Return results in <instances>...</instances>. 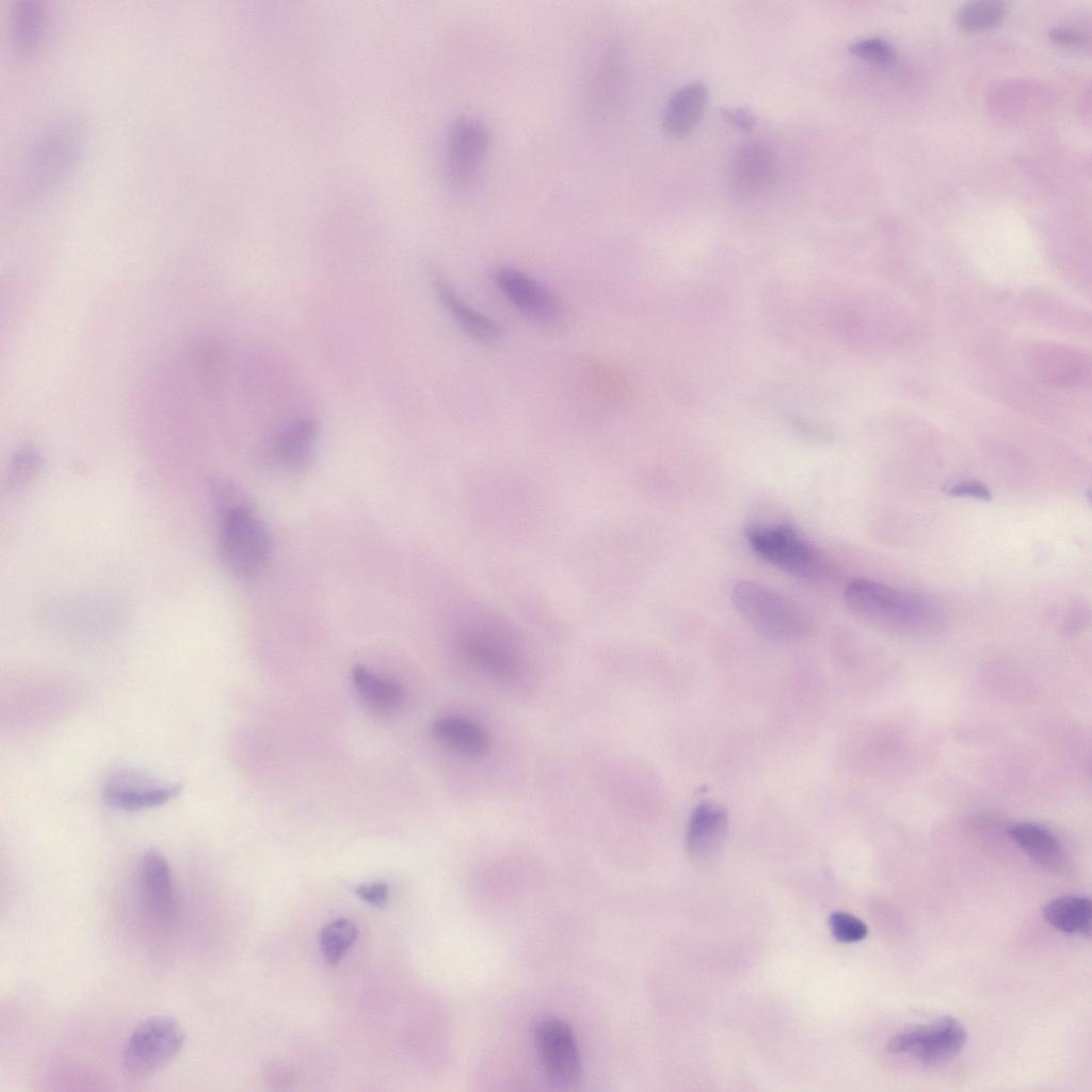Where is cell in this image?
<instances>
[{
	"label": "cell",
	"instance_id": "6da1fadb",
	"mask_svg": "<svg viewBox=\"0 0 1092 1092\" xmlns=\"http://www.w3.org/2000/svg\"><path fill=\"white\" fill-rule=\"evenodd\" d=\"M844 599L856 619L900 635H927L935 631L943 620L938 605L929 597L871 579L850 580Z\"/></svg>",
	"mask_w": 1092,
	"mask_h": 1092
},
{
	"label": "cell",
	"instance_id": "7a4b0ae2",
	"mask_svg": "<svg viewBox=\"0 0 1092 1092\" xmlns=\"http://www.w3.org/2000/svg\"><path fill=\"white\" fill-rule=\"evenodd\" d=\"M730 599L740 616L769 639L798 642L815 631V621L802 605L761 583L737 582Z\"/></svg>",
	"mask_w": 1092,
	"mask_h": 1092
},
{
	"label": "cell",
	"instance_id": "3957f363",
	"mask_svg": "<svg viewBox=\"0 0 1092 1092\" xmlns=\"http://www.w3.org/2000/svg\"><path fill=\"white\" fill-rule=\"evenodd\" d=\"M221 493V492H220ZM219 555L225 568L239 579L257 575L271 555L266 525L242 501L219 495Z\"/></svg>",
	"mask_w": 1092,
	"mask_h": 1092
},
{
	"label": "cell",
	"instance_id": "277c9868",
	"mask_svg": "<svg viewBox=\"0 0 1092 1092\" xmlns=\"http://www.w3.org/2000/svg\"><path fill=\"white\" fill-rule=\"evenodd\" d=\"M745 536L762 560L794 577L815 581L834 573L828 557L788 524L752 526Z\"/></svg>",
	"mask_w": 1092,
	"mask_h": 1092
},
{
	"label": "cell",
	"instance_id": "5b68a950",
	"mask_svg": "<svg viewBox=\"0 0 1092 1092\" xmlns=\"http://www.w3.org/2000/svg\"><path fill=\"white\" fill-rule=\"evenodd\" d=\"M470 619L457 635L456 646L461 657L492 677H516L521 660L508 627L487 613H478Z\"/></svg>",
	"mask_w": 1092,
	"mask_h": 1092
},
{
	"label": "cell",
	"instance_id": "8992f818",
	"mask_svg": "<svg viewBox=\"0 0 1092 1092\" xmlns=\"http://www.w3.org/2000/svg\"><path fill=\"white\" fill-rule=\"evenodd\" d=\"M184 1031L173 1017L157 1015L140 1023L123 1051V1069L132 1079H145L167 1065L184 1043Z\"/></svg>",
	"mask_w": 1092,
	"mask_h": 1092
},
{
	"label": "cell",
	"instance_id": "52a82bcc",
	"mask_svg": "<svg viewBox=\"0 0 1092 1092\" xmlns=\"http://www.w3.org/2000/svg\"><path fill=\"white\" fill-rule=\"evenodd\" d=\"M489 145V131L480 119L461 117L451 125L444 150V170L451 187L465 188L477 178Z\"/></svg>",
	"mask_w": 1092,
	"mask_h": 1092
},
{
	"label": "cell",
	"instance_id": "ba28073f",
	"mask_svg": "<svg viewBox=\"0 0 1092 1092\" xmlns=\"http://www.w3.org/2000/svg\"><path fill=\"white\" fill-rule=\"evenodd\" d=\"M966 1039L964 1026L958 1019L945 1016L894 1035L886 1049L890 1054L910 1055L926 1065H934L957 1056Z\"/></svg>",
	"mask_w": 1092,
	"mask_h": 1092
},
{
	"label": "cell",
	"instance_id": "9c48e42d",
	"mask_svg": "<svg viewBox=\"0 0 1092 1092\" xmlns=\"http://www.w3.org/2000/svg\"><path fill=\"white\" fill-rule=\"evenodd\" d=\"M535 1045L546 1075L557 1086H571L581 1075V1061L571 1028L558 1018L541 1021Z\"/></svg>",
	"mask_w": 1092,
	"mask_h": 1092
},
{
	"label": "cell",
	"instance_id": "30bf717a",
	"mask_svg": "<svg viewBox=\"0 0 1092 1092\" xmlns=\"http://www.w3.org/2000/svg\"><path fill=\"white\" fill-rule=\"evenodd\" d=\"M498 289L528 318L542 324H556L563 309L559 299L542 283L513 267L494 272Z\"/></svg>",
	"mask_w": 1092,
	"mask_h": 1092
},
{
	"label": "cell",
	"instance_id": "8fae6325",
	"mask_svg": "<svg viewBox=\"0 0 1092 1092\" xmlns=\"http://www.w3.org/2000/svg\"><path fill=\"white\" fill-rule=\"evenodd\" d=\"M138 884L147 917L158 925L170 921L176 911L175 885L166 858L157 850H148L141 857Z\"/></svg>",
	"mask_w": 1092,
	"mask_h": 1092
},
{
	"label": "cell",
	"instance_id": "7c38bea8",
	"mask_svg": "<svg viewBox=\"0 0 1092 1092\" xmlns=\"http://www.w3.org/2000/svg\"><path fill=\"white\" fill-rule=\"evenodd\" d=\"M181 790L179 784H161L142 773L125 770L108 780L102 797L112 807L133 812L163 805Z\"/></svg>",
	"mask_w": 1092,
	"mask_h": 1092
},
{
	"label": "cell",
	"instance_id": "4fadbf2b",
	"mask_svg": "<svg viewBox=\"0 0 1092 1092\" xmlns=\"http://www.w3.org/2000/svg\"><path fill=\"white\" fill-rule=\"evenodd\" d=\"M1031 369L1043 382L1071 387L1089 373L1088 357L1078 349L1059 342H1041L1030 352Z\"/></svg>",
	"mask_w": 1092,
	"mask_h": 1092
},
{
	"label": "cell",
	"instance_id": "5bb4252c",
	"mask_svg": "<svg viewBox=\"0 0 1092 1092\" xmlns=\"http://www.w3.org/2000/svg\"><path fill=\"white\" fill-rule=\"evenodd\" d=\"M775 173V154L761 141L743 143L732 158L729 178L732 186L740 193L761 192L771 184Z\"/></svg>",
	"mask_w": 1092,
	"mask_h": 1092
},
{
	"label": "cell",
	"instance_id": "9a60e30c",
	"mask_svg": "<svg viewBox=\"0 0 1092 1092\" xmlns=\"http://www.w3.org/2000/svg\"><path fill=\"white\" fill-rule=\"evenodd\" d=\"M728 828L726 809L713 802H703L694 807L686 832V849L691 857L706 861L713 857L723 846Z\"/></svg>",
	"mask_w": 1092,
	"mask_h": 1092
},
{
	"label": "cell",
	"instance_id": "2e32d148",
	"mask_svg": "<svg viewBox=\"0 0 1092 1092\" xmlns=\"http://www.w3.org/2000/svg\"><path fill=\"white\" fill-rule=\"evenodd\" d=\"M76 143V132L66 126L57 127L44 135L29 161L28 171L34 172L30 179L34 180V186L43 187L64 171Z\"/></svg>",
	"mask_w": 1092,
	"mask_h": 1092
},
{
	"label": "cell",
	"instance_id": "e0dca14e",
	"mask_svg": "<svg viewBox=\"0 0 1092 1092\" xmlns=\"http://www.w3.org/2000/svg\"><path fill=\"white\" fill-rule=\"evenodd\" d=\"M707 100L708 89L702 82H692L676 90L663 111L665 133L673 138L688 134L701 118Z\"/></svg>",
	"mask_w": 1092,
	"mask_h": 1092
},
{
	"label": "cell",
	"instance_id": "ac0fdd59",
	"mask_svg": "<svg viewBox=\"0 0 1092 1092\" xmlns=\"http://www.w3.org/2000/svg\"><path fill=\"white\" fill-rule=\"evenodd\" d=\"M434 287L447 311L472 339L494 343L502 337L501 326L463 301L445 279L436 276Z\"/></svg>",
	"mask_w": 1092,
	"mask_h": 1092
},
{
	"label": "cell",
	"instance_id": "d6986e66",
	"mask_svg": "<svg viewBox=\"0 0 1092 1092\" xmlns=\"http://www.w3.org/2000/svg\"><path fill=\"white\" fill-rule=\"evenodd\" d=\"M432 732L444 745L468 757L483 755L489 745L484 728L466 718H439L433 723Z\"/></svg>",
	"mask_w": 1092,
	"mask_h": 1092
},
{
	"label": "cell",
	"instance_id": "ffe728a7",
	"mask_svg": "<svg viewBox=\"0 0 1092 1092\" xmlns=\"http://www.w3.org/2000/svg\"><path fill=\"white\" fill-rule=\"evenodd\" d=\"M352 681L363 703L374 712L389 714L404 703L405 691L402 686L364 667L357 665L352 670Z\"/></svg>",
	"mask_w": 1092,
	"mask_h": 1092
},
{
	"label": "cell",
	"instance_id": "44dd1931",
	"mask_svg": "<svg viewBox=\"0 0 1092 1092\" xmlns=\"http://www.w3.org/2000/svg\"><path fill=\"white\" fill-rule=\"evenodd\" d=\"M1010 837L1040 866L1058 870L1063 863V848L1058 838L1047 829L1028 822L1015 823L1009 830Z\"/></svg>",
	"mask_w": 1092,
	"mask_h": 1092
},
{
	"label": "cell",
	"instance_id": "7402d4cb",
	"mask_svg": "<svg viewBox=\"0 0 1092 1092\" xmlns=\"http://www.w3.org/2000/svg\"><path fill=\"white\" fill-rule=\"evenodd\" d=\"M1043 916L1048 924L1062 932L1083 936L1091 934L1092 902L1088 897H1057L1044 906Z\"/></svg>",
	"mask_w": 1092,
	"mask_h": 1092
},
{
	"label": "cell",
	"instance_id": "603a6c76",
	"mask_svg": "<svg viewBox=\"0 0 1092 1092\" xmlns=\"http://www.w3.org/2000/svg\"><path fill=\"white\" fill-rule=\"evenodd\" d=\"M318 433L317 422L299 418L290 422L277 436L274 453L285 465L302 467L309 459Z\"/></svg>",
	"mask_w": 1092,
	"mask_h": 1092
},
{
	"label": "cell",
	"instance_id": "cb8c5ba5",
	"mask_svg": "<svg viewBox=\"0 0 1092 1092\" xmlns=\"http://www.w3.org/2000/svg\"><path fill=\"white\" fill-rule=\"evenodd\" d=\"M12 36L15 50L27 54L38 44L44 27V10L39 2L23 0L13 10Z\"/></svg>",
	"mask_w": 1092,
	"mask_h": 1092
},
{
	"label": "cell",
	"instance_id": "d4e9b609",
	"mask_svg": "<svg viewBox=\"0 0 1092 1092\" xmlns=\"http://www.w3.org/2000/svg\"><path fill=\"white\" fill-rule=\"evenodd\" d=\"M1006 13L1007 3L1003 1H970L959 7L956 22L963 31H983L1000 23Z\"/></svg>",
	"mask_w": 1092,
	"mask_h": 1092
},
{
	"label": "cell",
	"instance_id": "484cf974",
	"mask_svg": "<svg viewBox=\"0 0 1092 1092\" xmlns=\"http://www.w3.org/2000/svg\"><path fill=\"white\" fill-rule=\"evenodd\" d=\"M354 921L341 917L326 924L320 932V948L327 963L337 964L357 938Z\"/></svg>",
	"mask_w": 1092,
	"mask_h": 1092
},
{
	"label": "cell",
	"instance_id": "4316f807",
	"mask_svg": "<svg viewBox=\"0 0 1092 1092\" xmlns=\"http://www.w3.org/2000/svg\"><path fill=\"white\" fill-rule=\"evenodd\" d=\"M41 466L39 453L33 448L19 450L10 467L7 476V487L11 491H18L25 487L35 477Z\"/></svg>",
	"mask_w": 1092,
	"mask_h": 1092
},
{
	"label": "cell",
	"instance_id": "83f0119b",
	"mask_svg": "<svg viewBox=\"0 0 1092 1092\" xmlns=\"http://www.w3.org/2000/svg\"><path fill=\"white\" fill-rule=\"evenodd\" d=\"M849 50L857 58L879 66H889L895 61V52L890 45L877 37L853 42Z\"/></svg>",
	"mask_w": 1092,
	"mask_h": 1092
},
{
	"label": "cell",
	"instance_id": "f1b7e54d",
	"mask_svg": "<svg viewBox=\"0 0 1092 1092\" xmlns=\"http://www.w3.org/2000/svg\"><path fill=\"white\" fill-rule=\"evenodd\" d=\"M829 922L833 936L841 943L860 942L868 933L867 926L860 918L847 912H834L830 916Z\"/></svg>",
	"mask_w": 1092,
	"mask_h": 1092
},
{
	"label": "cell",
	"instance_id": "f546056e",
	"mask_svg": "<svg viewBox=\"0 0 1092 1092\" xmlns=\"http://www.w3.org/2000/svg\"><path fill=\"white\" fill-rule=\"evenodd\" d=\"M1050 38L1058 45L1078 50L1089 49V35L1072 27H1056L1049 32Z\"/></svg>",
	"mask_w": 1092,
	"mask_h": 1092
},
{
	"label": "cell",
	"instance_id": "4dcf8cb0",
	"mask_svg": "<svg viewBox=\"0 0 1092 1092\" xmlns=\"http://www.w3.org/2000/svg\"><path fill=\"white\" fill-rule=\"evenodd\" d=\"M946 494L952 497L974 498L981 501H990L992 494L983 483L979 481H962L950 485Z\"/></svg>",
	"mask_w": 1092,
	"mask_h": 1092
},
{
	"label": "cell",
	"instance_id": "1f68e13d",
	"mask_svg": "<svg viewBox=\"0 0 1092 1092\" xmlns=\"http://www.w3.org/2000/svg\"><path fill=\"white\" fill-rule=\"evenodd\" d=\"M355 894L367 903L383 908L388 900V886L384 882L364 884L355 889Z\"/></svg>",
	"mask_w": 1092,
	"mask_h": 1092
},
{
	"label": "cell",
	"instance_id": "d6a6232c",
	"mask_svg": "<svg viewBox=\"0 0 1092 1092\" xmlns=\"http://www.w3.org/2000/svg\"><path fill=\"white\" fill-rule=\"evenodd\" d=\"M722 116L733 126L744 131L752 130L756 123L754 115L744 108H724Z\"/></svg>",
	"mask_w": 1092,
	"mask_h": 1092
}]
</instances>
